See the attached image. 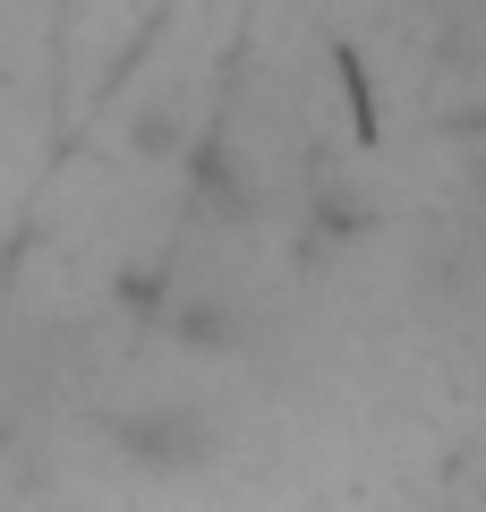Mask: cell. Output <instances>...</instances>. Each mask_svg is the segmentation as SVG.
Masks as SVG:
<instances>
[{
    "label": "cell",
    "mask_w": 486,
    "mask_h": 512,
    "mask_svg": "<svg viewBox=\"0 0 486 512\" xmlns=\"http://www.w3.org/2000/svg\"><path fill=\"white\" fill-rule=\"evenodd\" d=\"M120 453L145 461V470H197L214 453V427L180 402H154V410H128L120 419Z\"/></svg>",
    "instance_id": "1"
}]
</instances>
